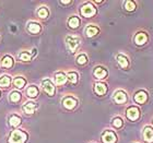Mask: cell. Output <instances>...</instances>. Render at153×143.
<instances>
[{
    "instance_id": "obj_1",
    "label": "cell",
    "mask_w": 153,
    "mask_h": 143,
    "mask_svg": "<svg viewBox=\"0 0 153 143\" xmlns=\"http://www.w3.org/2000/svg\"><path fill=\"white\" fill-rule=\"evenodd\" d=\"M27 139V133L22 130H14L10 134L8 143H25Z\"/></svg>"
},
{
    "instance_id": "obj_2",
    "label": "cell",
    "mask_w": 153,
    "mask_h": 143,
    "mask_svg": "<svg viewBox=\"0 0 153 143\" xmlns=\"http://www.w3.org/2000/svg\"><path fill=\"white\" fill-rule=\"evenodd\" d=\"M81 14L85 18H91V16L96 14V8L93 6L92 3H85L81 8Z\"/></svg>"
},
{
    "instance_id": "obj_3",
    "label": "cell",
    "mask_w": 153,
    "mask_h": 143,
    "mask_svg": "<svg viewBox=\"0 0 153 143\" xmlns=\"http://www.w3.org/2000/svg\"><path fill=\"white\" fill-rule=\"evenodd\" d=\"M66 43H67L69 49H70L72 53H74V51L79 48L81 41H80L79 37H76V36H68V37L66 38Z\"/></svg>"
},
{
    "instance_id": "obj_4",
    "label": "cell",
    "mask_w": 153,
    "mask_h": 143,
    "mask_svg": "<svg viewBox=\"0 0 153 143\" xmlns=\"http://www.w3.org/2000/svg\"><path fill=\"white\" fill-rule=\"evenodd\" d=\"M126 116H127V118L129 120L136 121L138 118L140 117V110H139L136 106H130V107L126 110Z\"/></svg>"
},
{
    "instance_id": "obj_5",
    "label": "cell",
    "mask_w": 153,
    "mask_h": 143,
    "mask_svg": "<svg viewBox=\"0 0 153 143\" xmlns=\"http://www.w3.org/2000/svg\"><path fill=\"white\" fill-rule=\"evenodd\" d=\"M102 141L103 143H115L117 141V137H116L115 132L111 130H106L102 134Z\"/></svg>"
},
{
    "instance_id": "obj_6",
    "label": "cell",
    "mask_w": 153,
    "mask_h": 143,
    "mask_svg": "<svg viewBox=\"0 0 153 143\" xmlns=\"http://www.w3.org/2000/svg\"><path fill=\"white\" fill-rule=\"evenodd\" d=\"M42 86H43V90L47 93L48 95L53 96L55 94V86L49 80H44V81L42 82Z\"/></svg>"
},
{
    "instance_id": "obj_7",
    "label": "cell",
    "mask_w": 153,
    "mask_h": 143,
    "mask_svg": "<svg viewBox=\"0 0 153 143\" xmlns=\"http://www.w3.org/2000/svg\"><path fill=\"white\" fill-rule=\"evenodd\" d=\"M76 99H74V97H71V96H67V97H65L62 99V105H64L65 108H67V109H74V107L76 106Z\"/></svg>"
},
{
    "instance_id": "obj_8",
    "label": "cell",
    "mask_w": 153,
    "mask_h": 143,
    "mask_svg": "<svg viewBox=\"0 0 153 143\" xmlns=\"http://www.w3.org/2000/svg\"><path fill=\"white\" fill-rule=\"evenodd\" d=\"M134 102H137L138 104H144L148 99L147 92H144V91H139V92H137L136 94H134Z\"/></svg>"
},
{
    "instance_id": "obj_9",
    "label": "cell",
    "mask_w": 153,
    "mask_h": 143,
    "mask_svg": "<svg viewBox=\"0 0 153 143\" xmlns=\"http://www.w3.org/2000/svg\"><path fill=\"white\" fill-rule=\"evenodd\" d=\"M114 101L117 104H124L127 101V94L124 91H117L114 94Z\"/></svg>"
},
{
    "instance_id": "obj_10",
    "label": "cell",
    "mask_w": 153,
    "mask_h": 143,
    "mask_svg": "<svg viewBox=\"0 0 153 143\" xmlns=\"http://www.w3.org/2000/svg\"><path fill=\"white\" fill-rule=\"evenodd\" d=\"M147 41H148V35L143 32L138 33L137 35L134 36V43L137 45H143L147 43Z\"/></svg>"
},
{
    "instance_id": "obj_11",
    "label": "cell",
    "mask_w": 153,
    "mask_h": 143,
    "mask_svg": "<svg viewBox=\"0 0 153 143\" xmlns=\"http://www.w3.org/2000/svg\"><path fill=\"white\" fill-rule=\"evenodd\" d=\"M143 139L147 142H152L153 141V128L148 126L143 129Z\"/></svg>"
},
{
    "instance_id": "obj_12",
    "label": "cell",
    "mask_w": 153,
    "mask_h": 143,
    "mask_svg": "<svg viewBox=\"0 0 153 143\" xmlns=\"http://www.w3.org/2000/svg\"><path fill=\"white\" fill-rule=\"evenodd\" d=\"M93 74H94V76H95L96 79H105L106 76H107V71H106L105 68L97 67V68H95Z\"/></svg>"
},
{
    "instance_id": "obj_13",
    "label": "cell",
    "mask_w": 153,
    "mask_h": 143,
    "mask_svg": "<svg viewBox=\"0 0 153 143\" xmlns=\"http://www.w3.org/2000/svg\"><path fill=\"white\" fill-rule=\"evenodd\" d=\"M94 91L97 95H104L107 92V86L105 83H96L94 86Z\"/></svg>"
},
{
    "instance_id": "obj_14",
    "label": "cell",
    "mask_w": 153,
    "mask_h": 143,
    "mask_svg": "<svg viewBox=\"0 0 153 143\" xmlns=\"http://www.w3.org/2000/svg\"><path fill=\"white\" fill-rule=\"evenodd\" d=\"M36 108H37V105L33 102L25 103V104L23 105V110H24V113H26V114H33V113L35 111Z\"/></svg>"
},
{
    "instance_id": "obj_15",
    "label": "cell",
    "mask_w": 153,
    "mask_h": 143,
    "mask_svg": "<svg viewBox=\"0 0 153 143\" xmlns=\"http://www.w3.org/2000/svg\"><path fill=\"white\" fill-rule=\"evenodd\" d=\"M116 59H117L118 64H120V67L123 68V69H126V68H128V66H129V60H128V57H126L125 55H118L117 57H116Z\"/></svg>"
},
{
    "instance_id": "obj_16",
    "label": "cell",
    "mask_w": 153,
    "mask_h": 143,
    "mask_svg": "<svg viewBox=\"0 0 153 143\" xmlns=\"http://www.w3.org/2000/svg\"><path fill=\"white\" fill-rule=\"evenodd\" d=\"M67 80H68L67 76L62 72L57 73L56 76H55V81H56V84H57V85H62V84H65Z\"/></svg>"
},
{
    "instance_id": "obj_17",
    "label": "cell",
    "mask_w": 153,
    "mask_h": 143,
    "mask_svg": "<svg viewBox=\"0 0 153 143\" xmlns=\"http://www.w3.org/2000/svg\"><path fill=\"white\" fill-rule=\"evenodd\" d=\"M27 30H29V32H31L32 34H37V33L41 32V25L36 22H31V23H29V25H27Z\"/></svg>"
},
{
    "instance_id": "obj_18",
    "label": "cell",
    "mask_w": 153,
    "mask_h": 143,
    "mask_svg": "<svg viewBox=\"0 0 153 143\" xmlns=\"http://www.w3.org/2000/svg\"><path fill=\"white\" fill-rule=\"evenodd\" d=\"M99 32H100L99 27L93 26V25L88 26L86 30H85V34H86V36H89V37H93V36H95L96 34H99Z\"/></svg>"
},
{
    "instance_id": "obj_19",
    "label": "cell",
    "mask_w": 153,
    "mask_h": 143,
    "mask_svg": "<svg viewBox=\"0 0 153 143\" xmlns=\"http://www.w3.org/2000/svg\"><path fill=\"white\" fill-rule=\"evenodd\" d=\"M68 24H69L71 29H76L80 25V19L78 16H71L69 21H68Z\"/></svg>"
},
{
    "instance_id": "obj_20",
    "label": "cell",
    "mask_w": 153,
    "mask_h": 143,
    "mask_svg": "<svg viewBox=\"0 0 153 143\" xmlns=\"http://www.w3.org/2000/svg\"><path fill=\"white\" fill-rule=\"evenodd\" d=\"M26 93H27V96H30V97L34 99V97H36V96L38 95V89L36 87L35 85H32V86H30L29 89H27Z\"/></svg>"
},
{
    "instance_id": "obj_21",
    "label": "cell",
    "mask_w": 153,
    "mask_h": 143,
    "mask_svg": "<svg viewBox=\"0 0 153 143\" xmlns=\"http://www.w3.org/2000/svg\"><path fill=\"white\" fill-rule=\"evenodd\" d=\"M10 124L12 126V127H18L20 124H21V118L19 116H16V115H12L11 117H10Z\"/></svg>"
},
{
    "instance_id": "obj_22",
    "label": "cell",
    "mask_w": 153,
    "mask_h": 143,
    "mask_svg": "<svg viewBox=\"0 0 153 143\" xmlns=\"http://www.w3.org/2000/svg\"><path fill=\"white\" fill-rule=\"evenodd\" d=\"M11 83V79L10 76H4L2 78H0V87H8Z\"/></svg>"
},
{
    "instance_id": "obj_23",
    "label": "cell",
    "mask_w": 153,
    "mask_h": 143,
    "mask_svg": "<svg viewBox=\"0 0 153 143\" xmlns=\"http://www.w3.org/2000/svg\"><path fill=\"white\" fill-rule=\"evenodd\" d=\"M13 83H14V85H16L18 89H22L23 86L25 85L26 81L23 79V78H21V76H18V78H16V79H14Z\"/></svg>"
},
{
    "instance_id": "obj_24",
    "label": "cell",
    "mask_w": 153,
    "mask_h": 143,
    "mask_svg": "<svg viewBox=\"0 0 153 143\" xmlns=\"http://www.w3.org/2000/svg\"><path fill=\"white\" fill-rule=\"evenodd\" d=\"M1 64H2L3 67L6 68H11L13 64V59L10 56H6V57L3 58L2 61H1Z\"/></svg>"
},
{
    "instance_id": "obj_25",
    "label": "cell",
    "mask_w": 153,
    "mask_h": 143,
    "mask_svg": "<svg viewBox=\"0 0 153 143\" xmlns=\"http://www.w3.org/2000/svg\"><path fill=\"white\" fill-rule=\"evenodd\" d=\"M67 78L72 84H76V83L78 82V74H76V72H68Z\"/></svg>"
},
{
    "instance_id": "obj_26",
    "label": "cell",
    "mask_w": 153,
    "mask_h": 143,
    "mask_svg": "<svg viewBox=\"0 0 153 143\" xmlns=\"http://www.w3.org/2000/svg\"><path fill=\"white\" fill-rule=\"evenodd\" d=\"M37 14L39 18H42V19H45V18H47L48 14H49V12H48V10L45 8V7H42L41 9L37 11Z\"/></svg>"
},
{
    "instance_id": "obj_27",
    "label": "cell",
    "mask_w": 153,
    "mask_h": 143,
    "mask_svg": "<svg viewBox=\"0 0 153 143\" xmlns=\"http://www.w3.org/2000/svg\"><path fill=\"white\" fill-rule=\"evenodd\" d=\"M136 3L134 2V1H130V0H128V1H126L125 2V9L127 10V11H134V9H136Z\"/></svg>"
},
{
    "instance_id": "obj_28",
    "label": "cell",
    "mask_w": 153,
    "mask_h": 143,
    "mask_svg": "<svg viewBox=\"0 0 153 143\" xmlns=\"http://www.w3.org/2000/svg\"><path fill=\"white\" fill-rule=\"evenodd\" d=\"M20 99H21V94H20L19 92H12L11 94H10V101L11 102H19Z\"/></svg>"
},
{
    "instance_id": "obj_29",
    "label": "cell",
    "mask_w": 153,
    "mask_h": 143,
    "mask_svg": "<svg viewBox=\"0 0 153 143\" xmlns=\"http://www.w3.org/2000/svg\"><path fill=\"white\" fill-rule=\"evenodd\" d=\"M20 59L23 61H29L31 60V55L29 54V53H26V51H23V53H21L20 54Z\"/></svg>"
},
{
    "instance_id": "obj_30",
    "label": "cell",
    "mask_w": 153,
    "mask_h": 143,
    "mask_svg": "<svg viewBox=\"0 0 153 143\" xmlns=\"http://www.w3.org/2000/svg\"><path fill=\"white\" fill-rule=\"evenodd\" d=\"M113 126H114L115 128H121V126H123V120H121V118H119V117L114 118V120H113Z\"/></svg>"
},
{
    "instance_id": "obj_31",
    "label": "cell",
    "mask_w": 153,
    "mask_h": 143,
    "mask_svg": "<svg viewBox=\"0 0 153 143\" xmlns=\"http://www.w3.org/2000/svg\"><path fill=\"white\" fill-rule=\"evenodd\" d=\"M76 61H78V64H85L86 61H88V58H86L85 55H80L79 57L76 58Z\"/></svg>"
},
{
    "instance_id": "obj_32",
    "label": "cell",
    "mask_w": 153,
    "mask_h": 143,
    "mask_svg": "<svg viewBox=\"0 0 153 143\" xmlns=\"http://www.w3.org/2000/svg\"><path fill=\"white\" fill-rule=\"evenodd\" d=\"M61 3H62V4H69V3H71V1L70 0H66V1H65V0H62V1H60Z\"/></svg>"
}]
</instances>
